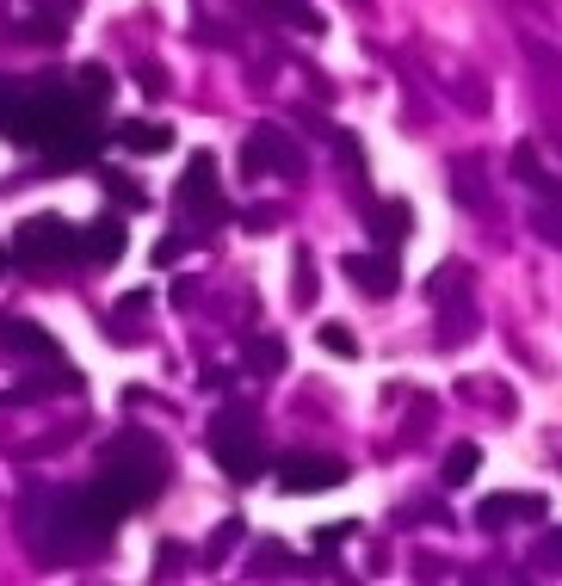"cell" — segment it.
I'll return each instance as SVG.
<instances>
[{"mask_svg":"<svg viewBox=\"0 0 562 586\" xmlns=\"http://www.w3.org/2000/svg\"><path fill=\"white\" fill-rule=\"evenodd\" d=\"M210 457H217L235 482H254V475L266 469V445H260V426H254V414L241 408H223L217 420H210Z\"/></svg>","mask_w":562,"mask_h":586,"instance_id":"1","label":"cell"},{"mask_svg":"<svg viewBox=\"0 0 562 586\" xmlns=\"http://www.w3.org/2000/svg\"><path fill=\"white\" fill-rule=\"evenodd\" d=\"M241 173H248V179H303V173H309V155L297 149L291 130L254 124L248 142H241Z\"/></svg>","mask_w":562,"mask_h":586,"instance_id":"2","label":"cell"},{"mask_svg":"<svg viewBox=\"0 0 562 586\" xmlns=\"http://www.w3.org/2000/svg\"><path fill=\"white\" fill-rule=\"evenodd\" d=\"M173 198H180V210L192 216V223H223L229 216V198H223V179H217V155H192L180 186H173Z\"/></svg>","mask_w":562,"mask_h":586,"instance_id":"3","label":"cell"},{"mask_svg":"<svg viewBox=\"0 0 562 586\" xmlns=\"http://www.w3.org/2000/svg\"><path fill=\"white\" fill-rule=\"evenodd\" d=\"M81 241V229H68L62 216H31V223H19V260L25 266H56L68 260Z\"/></svg>","mask_w":562,"mask_h":586,"instance_id":"4","label":"cell"},{"mask_svg":"<svg viewBox=\"0 0 562 586\" xmlns=\"http://www.w3.org/2000/svg\"><path fill=\"white\" fill-rule=\"evenodd\" d=\"M346 463L340 457H315V451H285L278 457V488L285 494H315V488H340Z\"/></svg>","mask_w":562,"mask_h":586,"instance_id":"5","label":"cell"},{"mask_svg":"<svg viewBox=\"0 0 562 586\" xmlns=\"http://www.w3.org/2000/svg\"><path fill=\"white\" fill-rule=\"evenodd\" d=\"M105 469H130V475H155L161 482V445L149 432H124V438H112V451H105Z\"/></svg>","mask_w":562,"mask_h":586,"instance_id":"6","label":"cell"},{"mask_svg":"<svg viewBox=\"0 0 562 586\" xmlns=\"http://www.w3.org/2000/svg\"><path fill=\"white\" fill-rule=\"evenodd\" d=\"M346 278H353L359 290H371V297H396V284H402L390 247L383 253H346Z\"/></svg>","mask_w":562,"mask_h":586,"instance_id":"7","label":"cell"},{"mask_svg":"<svg viewBox=\"0 0 562 586\" xmlns=\"http://www.w3.org/2000/svg\"><path fill=\"white\" fill-rule=\"evenodd\" d=\"M544 494H495V500H482L476 506V525H488V531H495V525H507V519H544Z\"/></svg>","mask_w":562,"mask_h":586,"instance_id":"8","label":"cell"},{"mask_svg":"<svg viewBox=\"0 0 562 586\" xmlns=\"http://www.w3.org/2000/svg\"><path fill=\"white\" fill-rule=\"evenodd\" d=\"M75 247H87V260H93V266H112V260H124V247H130V241H124V223H112V216H105V223H93Z\"/></svg>","mask_w":562,"mask_h":586,"instance_id":"9","label":"cell"},{"mask_svg":"<svg viewBox=\"0 0 562 586\" xmlns=\"http://www.w3.org/2000/svg\"><path fill=\"white\" fill-rule=\"evenodd\" d=\"M118 142H124V149H136V155H167L173 149V130L167 124H149V118H124L118 124Z\"/></svg>","mask_w":562,"mask_h":586,"instance_id":"10","label":"cell"},{"mask_svg":"<svg viewBox=\"0 0 562 586\" xmlns=\"http://www.w3.org/2000/svg\"><path fill=\"white\" fill-rule=\"evenodd\" d=\"M0 340H7L13 352H25V358H56V340L44 334V327H31V321H7Z\"/></svg>","mask_w":562,"mask_h":586,"instance_id":"11","label":"cell"},{"mask_svg":"<svg viewBox=\"0 0 562 586\" xmlns=\"http://www.w3.org/2000/svg\"><path fill=\"white\" fill-rule=\"evenodd\" d=\"M260 13H272L278 25H291V31H322V13L309 7V0H254Z\"/></svg>","mask_w":562,"mask_h":586,"instance_id":"12","label":"cell"},{"mask_svg":"<svg viewBox=\"0 0 562 586\" xmlns=\"http://www.w3.org/2000/svg\"><path fill=\"white\" fill-rule=\"evenodd\" d=\"M371 229H377V241H383V247H396V241L414 229V216H408V204H402V198H390V204H377V210H371Z\"/></svg>","mask_w":562,"mask_h":586,"instance_id":"13","label":"cell"},{"mask_svg":"<svg viewBox=\"0 0 562 586\" xmlns=\"http://www.w3.org/2000/svg\"><path fill=\"white\" fill-rule=\"evenodd\" d=\"M285 364H291V352H285V340H278V334H260V340L248 346V371H254V377H278Z\"/></svg>","mask_w":562,"mask_h":586,"instance_id":"14","label":"cell"},{"mask_svg":"<svg viewBox=\"0 0 562 586\" xmlns=\"http://www.w3.org/2000/svg\"><path fill=\"white\" fill-rule=\"evenodd\" d=\"M451 179H458V204H470V210H488V192H482V167H476V161H458V167H451Z\"/></svg>","mask_w":562,"mask_h":586,"instance_id":"15","label":"cell"},{"mask_svg":"<svg viewBox=\"0 0 562 586\" xmlns=\"http://www.w3.org/2000/svg\"><path fill=\"white\" fill-rule=\"evenodd\" d=\"M476 469H482V451H476V445H458V451L445 457V488H464Z\"/></svg>","mask_w":562,"mask_h":586,"instance_id":"16","label":"cell"},{"mask_svg":"<svg viewBox=\"0 0 562 586\" xmlns=\"http://www.w3.org/2000/svg\"><path fill=\"white\" fill-rule=\"evenodd\" d=\"M513 173L525 179V186L550 192V179H544V161H538V149H532V142H519V149H513Z\"/></svg>","mask_w":562,"mask_h":586,"instance_id":"17","label":"cell"},{"mask_svg":"<svg viewBox=\"0 0 562 586\" xmlns=\"http://www.w3.org/2000/svg\"><path fill=\"white\" fill-rule=\"evenodd\" d=\"M25 124V87L0 81V130H19Z\"/></svg>","mask_w":562,"mask_h":586,"instance_id":"18","label":"cell"},{"mask_svg":"<svg viewBox=\"0 0 562 586\" xmlns=\"http://www.w3.org/2000/svg\"><path fill=\"white\" fill-rule=\"evenodd\" d=\"M322 346L334 358H359V340H353V327H346V321H322Z\"/></svg>","mask_w":562,"mask_h":586,"instance_id":"19","label":"cell"},{"mask_svg":"<svg viewBox=\"0 0 562 586\" xmlns=\"http://www.w3.org/2000/svg\"><path fill=\"white\" fill-rule=\"evenodd\" d=\"M75 81H81V93H87V105H99L105 93H112V75H105V68H99V62H93V68H81V75H75Z\"/></svg>","mask_w":562,"mask_h":586,"instance_id":"20","label":"cell"},{"mask_svg":"<svg viewBox=\"0 0 562 586\" xmlns=\"http://www.w3.org/2000/svg\"><path fill=\"white\" fill-rule=\"evenodd\" d=\"M105 192H112L118 204H130V210H136V204H149L143 192H136V179H124V173H105Z\"/></svg>","mask_w":562,"mask_h":586,"instance_id":"21","label":"cell"},{"mask_svg":"<svg viewBox=\"0 0 562 586\" xmlns=\"http://www.w3.org/2000/svg\"><path fill=\"white\" fill-rule=\"evenodd\" d=\"M143 315H149V297H143V290H130V297H124V309L112 315V327H136Z\"/></svg>","mask_w":562,"mask_h":586,"instance_id":"22","label":"cell"},{"mask_svg":"<svg viewBox=\"0 0 562 586\" xmlns=\"http://www.w3.org/2000/svg\"><path fill=\"white\" fill-rule=\"evenodd\" d=\"M458 93H470V112H488V87H482V75H464Z\"/></svg>","mask_w":562,"mask_h":586,"instance_id":"23","label":"cell"},{"mask_svg":"<svg viewBox=\"0 0 562 586\" xmlns=\"http://www.w3.org/2000/svg\"><path fill=\"white\" fill-rule=\"evenodd\" d=\"M136 81H143V93H155V99L167 93V75H161V68H155V62H143V68H136Z\"/></svg>","mask_w":562,"mask_h":586,"instance_id":"24","label":"cell"},{"mask_svg":"<svg viewBox=\"0 0 562 586\" xmlns=\"http://www.w3.org/2000/svg\"><path fill=\"white\" fill-rule=\"evenodd\" d=\"M180 253H186V241H180V235H161V247H155V266H173Z\"/></svg>","mask_w":562,"mask_h":586,"instance_id":"25","label":"cell"},{"mask_svg":"<svg viewBox=\"0 0 562 586\" xmlns=\"http://www.w3.org/2000/svg\"><path fill=\"white\" fill-rule=\"evenodd\" d=\"M297 303H309V253H297Z\"/></svg>","mask_w":562,"mask_h":586,"instance_id":"26","label":"cell"},{"mask_svg":"<svg viewBox=\"0 0 562 586\" xmlns=\"http://www.w3.org/2000/svg\"><path fill=\"white\" fill-rule=\"evenodd\" d=\"M0 272H7V247H0Z\"/></svg>","mask_w":562,"mask_h":586,"instance_id":"27","label":"cell"}]
</instances>
